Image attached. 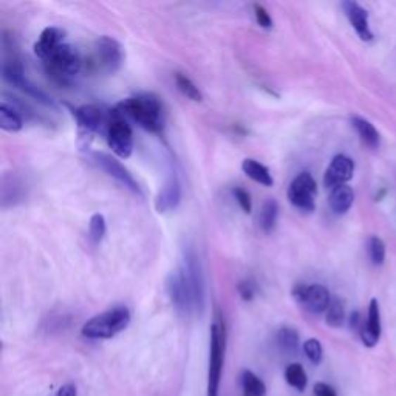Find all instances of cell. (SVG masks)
<instances>
[{
  "mask_svg": "<svg viewBox=\"0 0 396 396\" xmlns=\"http://www.w3.org/2000/svg\"><path fill=\"white\" fill-rule=\"evenodd\" d=\"M44 62L45 72L54 82L60 85H68L75 81V77L82 72L85 62L81 53L73 45L64 42L54 50Z\"/></svg>",
  "mask_w": 396,
  "mask_h": 396,
  "instance_id": "2",
  "label": "cell"
},
{
  "mask_svg": "<svg viewBox=\"0 0 396 396\" xmlns=\"http://www.w3.org/2000/svg\"><path fill=\"white\" fill-rule=\"evenodd\" d=\"M237 291L240 294V298H242L243 300H253L257 288H255L254 282L242 281V282H238V285H237Z\"/></svg>",
  "mask_w": 396,
  "mask_h": 396,
  "instance_id": "34",
  "label": "cell"
},
{
  "mask_svg": "<svg viewBox=\"0 0 396 396\" xmlns=\"http://www.w3.org/2000/svg\"><path fill=\"white\" fill-rule=\"evenodd\" d=\"M277 344L279 347L282 348L283 352L294 355L299 350V333L290 328V327H283L277 331Z\"/></svg>",
  "mask_w": 396,
  "mask_h": 396,
  "instance_id": "25",
  "label": "cell"
},
{
  "mask_svg": "<svg viewBox=\"0 0 396 396\" xmlns=\"http://www.w3.org/2000/svg\"><path fill=\"white\" fill-rule=\"evenodd\" d=\"M232 196H234L238 206L242 207V211L245 214H251V211H253V200H251L250 192H248L243 188H240V186H236V188H232Z\"/></svg>",
  "mask_w": 396,
  "mask_h": 396,
  "instance_id": "32",
  "label": "cell"
},
{
  "mask_svg": "<svg viewBox=\"0 0 396 396\" xmlns=\"http://www.w3.org/2000/svg\"><path fill=\"white\" fill-rule=\"evenodd\" d=\"M122 116H129L138 126L160 134L165 129V107L160 98L152 93H143V95L126 98L116 107Z\"/></svg>",
  "mask_w": 396,
  "mask_h": 396,
  "instance_id": "1",
  "label": "cell"
},
{
  "mask_svg": "<svg viewBox=\"0 0 396 396\" xmlns=\"http://www.w3.org/2000/svg\"><path fill=\"white\" fill-rule=\"evenodd\" d=\"M304 353H305L307 358L314 364V366H317V364L322 362L324 350H322L321 343L317 339H308V340H305Z\"/></svg>",
  "mask_w": 396,
  "mask_h": 396,
  "instance_id": "31",
  "label": "cell"
},
{
  "mask_svg": "<svg viewBox=\"0 0 396 396\" xmlns=\"http://www.w3.org/2000/svg\"><path fill=\"white\" fill-rule=\"evenodd\" d=\"M77 126L85 134H99L101 130L108 126L110 113H106L103 107L96 104H87L77 107L73 110Z\"/></svg>",
  "mask_w": 396,
  "mask_h": 396,
  "instance_id": "13",
  "label": "cell"
},
{
  "mask_svg": "<svg viewBox=\"0 0 396 396\" xmlns=\"http://www.w3.org/2000/svg\"><path fill=\"white\" fill-rule=\"evenodd\" d=\"M2 76L8 84H11L13 87L22 90L23 93H27L28 96L39 101L41 104L54 107L53 99L49 95H46V93H44L42 90H39L36 85H33L27 79L25 75H23V67H22L19 59H15V58L6 59L4 62V65H2Z\"/></svg>",
  "mask_w": 396,
  "mask_h": 396,
  "instance_id": "10",
  "label": "cell"
},
{
  "mask_svg": "<svg viewBox=\"0 0 396 396\" xmlns=\"http://www.w3.org/2000/svg\"><path fill=\"white\" fill-rule=\"evenodd\" d=\"M224 353H226V327L220 316H217L211 325V350H209V383L207 396L219 395Z\"/></svg>",
  "mask_w": 396,
  "mask_h": 396,
  "instance_id": "4",
  "label": "cell"
},
{
  "mask_svg": "<svg viewBox=\"0 0 396 396\" xmlns=\"http://www.w3.org/2000/svg\"><path fill=\"white\" fill-rule=\"evenodd\" d=\"M355 174V162L347 155H336L331 160L330 166L325 170L324 175V186L327 189H335L338 186L347 184L350 181Z\"/></svg>",
  "mask_w": 396,
  "mask_h": 396,
  "instance_id": "14",
  "label": "cell"
},
{
  "mask_svg": "<svg viewBox=\"0 0 396 396\" xmlns=\"http://www.w3.org/2000/svg\"><path fill=\"white\" fill-rule=\"evenodd\" d=\"M166 290H167L170 302H172V305L178 309V312L184 313V314L196 313L191 290H189L188 283H186V279L180 268H177L167 276Z\"/></svg>",
  "mask_w": 396,
  "mask_h": 396,
  "instance_id": "12",
  "label": "cell"
},
{
  "mask_svg": "<svg viewBox=\"0 0 396 396\" xmlns=\"http://www.w3.org/2000/svg\"><path fill=\"white\" fill-rule=\"evenodd\" d=\"M242 170L245 172L246 177H250L253 181L259 183L262 186H269L274 184V178L271 175L269 169L267 166H263L262 162H259L257 160H253V158H246L242 162Z\"/></svg>",
  "mask_w": 396,
  "mask_h": 396,
  "instance_id": "20",
  "label": "cell"
},
{
  "mask_svg": "<svg viewBox=\"0 0 396 396\" xmlns=\"http://www.w3.org/2000/svg\"><path fill=\"white\" fill-rule=\"evenodd\" d=\"M181 200V183L178 174L175 170H170L169 175L166 177L165 184L155 200V209L160 214H165L169 211H174V209L180 205Z\"/></svg>",
  "mask_w": 396,
  "mask_h": 396,
  "instance_id": "15",
  "label": "cell"
},
{
  "mask_svg": "<svg viewBox=\"0 0 396 396\" xmlns=\"http://www.w3.org/2000/svg\"><path fill=\"white\" fill-rule=\"evenodd\" d=\"M0 127L5 132H20L23 129V118L13 104L2 101L0 104Z\"/></svg>",
  "mask_w": 396,
  "mask_h": 396,
  "instance_id": "21",
  "label": "cell"
},
{
  "mask_svg": "<svg viewBox=\"0 0 396 396\" xmlns=\"http://www.w3.org/2000/svg\"><path fill=\"white\" fill-rule=\"evenodd\" d=\"M325 321L330 325V327H340L345 321V307L344 302L339 298L331 299L330 307L327 309V316H325Z\"/></svg>",
  "mask_w": 396,
  "mask_h": 396,
  "instance_id": "28",
  "label": "cell"
},
{
  "mask_svg": "<svg viewBox=\"0 0 396 396\" xmlns=\"http://www.w3.org/2000/svg\"><path fill=\"white\" fill-rule=\"evenodd\" d=\"M175 84H177L178 90H180L188 99L196 101V103H200V101L203 99V93L200 91L197 85L193 84L192 79H189L186 75L175 73Z\"/></svg>",
  "mask_w": 396,
  "mask_h": 396,
  "instance_id": "27",
  "label": "cell"
},
{
  "mask_svg": "<svg viewBox=\"0 0 396 396\" xmlns=\"http://www.w3.org/2000/svg\"><path fill=\"white\" fill-rule=\"evenodd\" d=\"M313 390H314V396H338L336 390L333 389L331 385L325 384V383H317V384H314Z\"/></svg>",
  "mask_w": 396,
  "mask_h": 396,
  "instance_id": "35",
  "label": "cell"
},
{
  "mask_svg": "<svg viewBox=\"0 0 396 396\" xmlns=\"http://www.w3.org/2000/svg\"><path fill=\"white\" fill-rule=\"evenodd\" d=\"M285 379H286V383L299 392H304L307 383H308L305 370L300 366V364H290V366L285 370Z\"/></svg>",
  "mask_w": 396,
  "mask_h": 396,
  "instance_id": "26",
  "label": "cell"
},
{
  "mask_svg": "<svg viewBox=\"0 0 396 396\" xmlns=\"http://www.w3.org/2000/svg\"><path fill=\"white\" fill-rule=\"evenodd\" d=\"M254 14H255V20H257L259 25L262 28H273V19H271L269 13L265 10V6H262L259 4L254 5Z\"/></svg>",
  "mask_w": 396,
  "mask_h": 396,
  "instance_id": "33",
  "label": "cell"
},
{
  "mask_svg": "<svg viewBox=\"0 0 396 396\" xmlns=\"http://www.w3.org/2000/svg\"><path fill=\"white\" fill-rule=\"evenodd\" d=\"M362 325H364V322H362V319H361V313L355 312V313L350 316V327H352V330L361 333Z\"/></svg>",
  "mask_w": 396,
  "mask_h": 396,
  "instance_id": "36",
  "label": "cell"
},
{
  "mask_svg": "<svg viewBox=\"0 0 396 396\" xmlns=\"http://www.w3.org/2000/svg\"><path fill=\"white\" fill-rule=\"evenodd\" d=\"M352 126L355 127L356 132H358V135L361 136L364 144L371 147V149H376L379 146V134L373 124L361 118V116H353Z\"/></svg>",
  "mask_w": 396,
  "mask_h": 396,
  "instance_id": "22",
  "label": "cell"
},
{
  "mask_svg": "<svg viewBox=\"0 0 396 396\" xmlns=\"http://www.w3.org/2000/svg\"><path fill=\"white\" fill-rule=\"evenodd\" d=\"M359 336L364 345L369 348L375 347L379 338H381V312H379V304L376 299H371L370 302L367 321L364 322Z\"/></svg>",
  "mask_w": 396,
  "mask_h": 396,
  "instance_id": "16",
  "label": "cell"
},
{
  "mask_svg": "<svg viewBox=\"0 0 396 396\" xmlns=\"http://www.w3.org/2000/svg\"><path fill=\"white\" fill-rule=\"evenodd\" d=\"M91 158H93V161H95V165L101 170H104L108 177H112L113 180L118 181L121 186L129 189L132 193H135V196L143 197V191H141V188H139V184L136 183L135 178L132 177L129 170L124 167L118 160L113 158L112 155L104 153V152H93Z\"/></svg>",
  "mask_w": 396,
  "mask_h": 396,
  "instance_id": "11",
  "label": "cell"
},
{
  "mask_svg": "<svg viewBox=\"0 0 396 396\" xmlns=\"http://www.w3.org/2000/svg\"><path fill=\"white\" fill-rule=\"evenodd\" d=\"M64 42H65L64 30H60L58 27L45 28L41 36H39L37 42L34 44V54L41 60H45L59 45H62Z\"/></svg>",
  "mask_w": 396,
  "mask_h": 396,
  "instance_id": "18",
  "label": "cell"
},
{
  "mask_svg": "<svg viewBox=\"0 0 396 396\" xmlns=\"http://www.w3.org/2000/svg\"><path fill=\"white\" fill-rule=\"evenodd\" d=\"M353 201H355V192L348 184L338 186V188L331 189L328 197V205L331 207V211L338 215L345 214L348 209L352 207Z\"/></svg>",
  "mask_w": 396,
  "mask_h": 396,
  "instance_id": "19",
  "label": "cell"
},
{
  "mask_svg": "<svg viewBox=\"0 0 396 396\" xmlns=\"http://www.w3.org/2000/svg\"><path fill=\"white\" fill-rule=\"evenodd\" d=\"M293 298L298 304L312 314L327 313L331 296L328 290L321 283H298L293 288Z\"/></svg>",
  "mask_w": 396,
  "mask_h": 396,
  "instance_id": "8",
  "label": "cell"
},
{
  "mask_svg": "<svg viewBox=\"0 0 396 396\" xmlns=\"http://www.w3.org/2000/svg\"><path fill=\"white\" fill-rule=\"evenodd\" d=\"M277 219H279V203L276 200L269 198L263 203L260 214H259V224L260 229L265 232V234H269L273 232L276 224H277Z\"/></svg>",
  "mask_w": 396,
  "mask_h": 396,
  "instance_id": "23",
  "label": "cell"
},
{
  "mask_svg": "<svg viewBox=\"0 0 396 396\" xmlns=\"http://www.w3.org/2000/svg\"><path fill=\"white\" fill-rule=\"evenodd\" d=\"M56 396H77V390L73 384H65L58 390Z\"/></svg>",
  "mask_w": 396,
  "mask_h": 396,
  "instance_id": "37",
  "label": "cell"
},
{
  "mask_svg": "<svg viewBox=\"0 0 396 396\" xmlns=\"http://www.w3.org/2000/svg\"><path fill=\"white\" fill-rule=\"evenodd\" d=\"M107 232V224L103 214H93L89 222V238L93 245H99Z\"/></svg>",
  "mask_w": 396,
  "mask_h": 396,
  "instance_id": "29",
  "label": "cell"
},
{
  "mask_svg": "<svg viewBox=\"0 0 396 396\" xmlns=\"http://www.w3.org/2000/svg\"><path fill=\"white\" fill-rule=\"evenodd\" d=\"M181 269V273L188 283L192 300H193V308L196 313L203 312L205 308V277H203V269H201V263L198 255L192 248L184 250L181 265L178 267Z\"/></svg>",
  "mask_w": 396,
  "mask_h": 396,
  "instance_id": "6",
  "label": "cell"
},
{
  "mask_svg": "<svg viewBox=\"0 0 396 396\" xmlns=\"http://www.w3.org/2000/svg\"><path fill=\"white\" fill-rule=\"evenodd\" d=\"M240 384H242L243 396H265L267 385L262 379L254 375L251 370H243L240 375Z\"/></svg>",
  "mask_w": 396,
  "mask_h": 396,
  "instance_id": "24",
  "label": "cell"
},
{
  "mask_svg": "<svg viewBox=\"0 0 396 396\" xmlns=\"http://www.w3.org/2000/svg\"><path fill=\"white\" fill-rule=\"evenodd\" d=\"M124 62V51L121 44L110 36L99 37L93 46L90 59L85 62L93 72L104 75H115L120 72Z\"/></svg>",
  "mask_w": 396,
  "mask_h": 396,
  "instance_id": "5",
  "label": "cell"
},
{
  "mask_svg": "<svg viewBox=\"0 0 396 396\" xmlns=\"http://www.w3.org/2000/svg\"><path fill=\"white\" fill-rule=\"evenodd\" d=\"M107 143L112 152L120 158H129L134 152V134L129 122L118 112H110V120L107 126Z\"/></svg>",
  "mask_w": 396,
  "mask_h": 396,
  "instance_id": "7",
  "label": "cell"
},
{
  "mask_svg": "<svg viewBox=\"0 0 396 396\" xmlns=\"http://www.w3.org/2000/svg\"><path fill=\"white\" fill-rule=\"evenodd\" d=\"M367 251L373 265H383L385 260V245L379 237H370L367 242Z\"/></svg>",
  "mask_w": 396,
  "mask_h": 396,
  "instance_id": "30",
  "label": "cell"
},
{
  "mask_svg": "<svg viewBox=\"0 0 396 396\" xmlns=\"http://www.w3.org/2000/svg\"><path fill=\"white\" fill-rule=\"evenodd\" d=\"M129 324V309L126 307H113L85 322L82 335L89 339H110L126 330Z\"/></svg>",
  "mask_w": 396,
  "mask_h": 396,
  "instance_id": "3",
  "label": "cell"
},
{
  "mask_svg": "<svg viewBox=\"0 0 396 396\" xmlns=\"http://www.w3.org/2000/svg\"><path fill=\"white\" fill-rule=\"evenodd\" d=\"M317 184L309 172H300L291 181L288 188L290 203L304 212H313L316 209Z\"/></svg>",
  "mask_w": 396,
  "mask_h": 396,
  "instance_id": "9",
  "label": "cell"
},
{
  "mask_svg": "<svg viewBox=\"0 0 396 396\" xmlns=\"http://www.w3.org/2000/svg\"><path fill=\"white\" fill-rule=\"evenodd\" d=\"M343 8L348 20L352 23V27L355 28V31L358 33L362 41L366 42L371 41V39H373V33H371V30L369 27V13L364 10L359 4L352 2V0L344 2Z\"/></svg>",
  "mask_w": 396,
  "mask_h": 396,
  "instance_id": "17",
  "label": "cell"
}]
</instances>
